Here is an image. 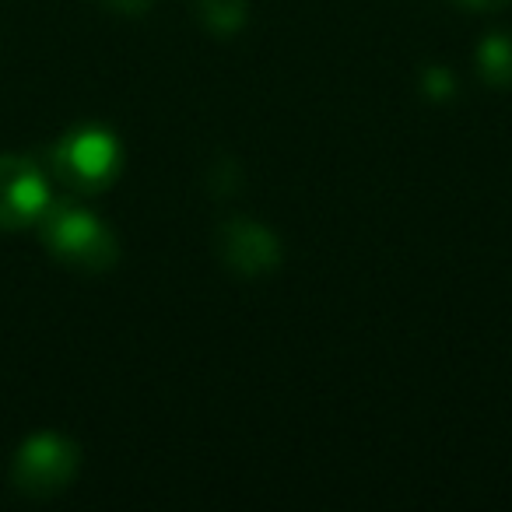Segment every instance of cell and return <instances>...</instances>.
<instances>
[{
  "label": "cell",
  "mask_w": 512,
  "mask_h": 512,
  "mask_svg": "<svg viewBox=\"0 0 512 512\" xmlns=\"http://www.w3.org/2000/svg\"><path fill=\"white\" fill-rule=\"evenodd\" d=\"M39 239L57 264L81 274L113 271L120 260V242L113 228L74 200H50L39 218Z\"/></svg>",
  "instance_id": "1"
},
{
  "label": "cell",
  "mask_w": 512,
  "mask_h": 512,
  "mask_svg": "<svg viewBox=\"0 0 512 512\" xmlns=\"http://www.w3.org/2000/svg\"><path fill=\"white\" fill-rule=\"evenodd\" d=\"M50 172L74 193H102L123 172V144L109 127L81 123L50 148Z\"/></svg>",
  "instance_id": "2"
},
{
  "label": "cell",
  "mask_w": 512,
  "mask_h": 512,
  "mask_svg": "<svg viewBox=\"0 0 512 512\" xmlns=\"http://www.w3.org/2000/svg\"><path fill=\"white\" fill-rule=\"evenodd\" d=\"M81 449L60 432H36L18 446L11 460V484L25 498H53L74 484Z\"/></svg>",
  "instance_id": "3"
},
{
  "label": "cell",
  "mask_w": 512,
  "mask_h": 512,
  "mask_svg": "<svg viewBox=\"0 0 512 512\" xmlns=\"http://www.w3.org/2000/svg\"><path fill=\"white\" fill-rule=\"evenodd\" d=\"M50 200V179L32 158L0 155V232H22L39 225Z\"/></svg>",
  "instance_id": "4"
},
{
  "label": "cell",
  "mask_w": 512,
  "mask_h": 512,
  "mask_svg": "<svg viewBox=\"0 0 512 512\" xmlns=\"http://www.w3.org/2000/svg\"><path fill=\"white\" fill-rule=\"evenodd\" d=\"M214 246H218L221 264L232 274H242V278H260V274L278 271L281 256H285V246H281L278 232L253 218L225 221V225L218 228Z\"/></svg>",
  "instance_id": "5"
},
{
  "label": "cell",
  "mask_w": 512,
  "mask_h": 512,
  "mask_svg": "<svg viewBox=\"0 0 512 512\" xmlns=\"http://www.w3.org/2000/svg\"><path fill=\"white\" fill-rule=\"evenodd\" d=\"M477 78L491 88L512 85V32H488L474 53Z\"/></svg>",
  "instance_id": "6"
},
{
  "label": "cell",
  "mask_w": 512,
  "mask_h": 512,
  "mask_svg": "<svg viewBox=\"0 0 512 512\" xmlns=\"http://www.w3.org/2000/svg\"><path fill=\"white\" fill-rule=\"evenodd\" d=\"M193 15L211 36H239L249 22V0H193Z\"/></svg>",
  "instance_id": "7"
},
{
  "label": "cell",
  "mask_w": 512,
  "mask_h": 512,
  "mask_svg": "<svg viewBox=\"0 0 512 512\" xmlns=\"http://www.w3.org/2000/svg\"><path fill=\"white\" fill-rule=\"evenodd\" d=\"M421 92H425V99H432V102L453 99V92H456L453 71L442 64H428L425 71H421Z\"/></svg>",
  "instance_id": "8"
},
{
  "label": "cell",
  "mask_w": 512,
  "mask_h": 512,
  "mask_svg": "<svg viewBox=\"0 0 512 512\" xmlns=\"http://www.w3.org/2000/svg\"><path fill=\"white\" fill-rule=\"evenodd\" d=\"M155 0H102V8L113 11V15H123V18H141L151 11Z\"/></svg>",
  "instance_id": "9"
},
{
  "label": "cell",
  "mask_w": 512,
  "mask_h": 512,
  "mask_svg": "<svg viewBox=\"0 0 512 512\" xmlns=\"http://www.w3.org/2000/svg\"><path fill=\"white\" fill-rule=\"evenodd\" d=\"M453 4L463 11H502L509 8L512 0H453Z\"/></svg>",
  "instance_id": "10"
}]
</instances>
